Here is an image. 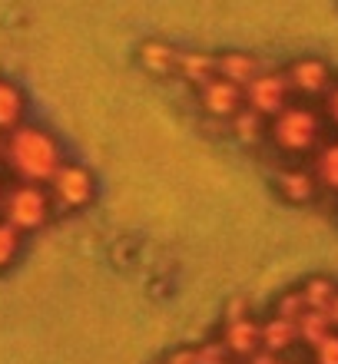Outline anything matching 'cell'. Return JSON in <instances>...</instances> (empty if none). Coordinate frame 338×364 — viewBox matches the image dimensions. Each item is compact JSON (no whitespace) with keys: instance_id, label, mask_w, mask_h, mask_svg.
<instances>
[{"instance_id":"cell-1","label":"cell","mask_w":338,"mask_h":364,"mask_svg":"<svg viewBox=\"0 0 338 364\" xmlns=\"http://www.w3.org/2000/svg\"><path fill=\"white\" fill-rule=\"evenodd\" d=\"M4 156L14 166V173L20 179L33 186V182H50L57 176V169L63 166L60 159V146L57 139L37 126H17L10 139L4 143Z\"/></svg>"},{"instance_id":"cell-2","label":"cell","mask_w":338,"mask_h":364,"mask_svg":"<svg viewBox=\"0 0 338 364\" xmlns=\"http://www.w3.org/2000/svg\"><path fill=\"white\" fill-rule=\"evenodd\" d=\"M272 139L285 153H305L319 139V116L305 106H285L272 123Z\"/></svg>"},{"instance_id":"cell-3","label":"cell","mask_w":338,"mask_h":364,"mask_svg":"<svg viewBox=\"0 0 338 364\" xmlns=\"http://www.w3.org/2000/svg\"><path fill=\"white\" fill-rule=\"evenodd\" d=\"M4 215H7V225L14 232H30L43 225L50 215V202H47V192L40 186H14L4 199Z\"/></svg>"},{"instance_id":"cell-4","label":"cell","mask_w":338,"mask_h":364,"mask_svg":"<svg viewBox=\"0 0 338 364\" xmlns=\"http://www.w3.org/2000/svg\"><path fill=\"white\" fill-rule=\"evenodd\" d=\"M50 186H53V196H57L63 209H83L93 199V189H97L93 173L80 163H63L57 169V176L50 179Z\"/></svg>"},{"instance_id":"cell-5","label":"cell","mask_w":338,"mask_h":364,"mask_svg":"<svg viewBox=\"0 0 338 364\" xmlns=\"http://www.w3.org/2000/svg\"><path fill=\"white\" fill-rule=\"evenodd\" d=\"M285 93H289V80L282 73H259L245 87L249 109L259 116H279L285 109Z\"/></svg>"},{"instance_id":"cell-6","label":"cell","mask_w":338,"mask_h":364,"mask_svg":"<svg viewBox=\"0 0 338 364\" xmlns=\"http://www.w3.org/2000/svg\"><path fill=\"white\" fill-rule=\"evenodd\" d=\"M242 103V90L229 80H209L203 87V109L213 116H236Z\"/></svg>"},{"instance_id":"cell-7","label":"cell","mask_w":338,"mask_h":364,"mask_svg":"<svg viewBox=\"0 0 338 364\" xmlns=\"http://www.w3.org/2000/svg\"><path fill=\"white\" fill-rule=\"evenodd\" d=\"M259 325L252 318H242V321H232L226 325V335H223V348L229 355H242V358H252L259 351Z\"/></svg>"},{"instance_id":"cell-8","label":"cell","mask_w":338,"mask_h":364,"mask_svg":"<svg viewBox=\"0 0 338 364\" xmlns=\"http://www.w3.org/2000/svg\"><path fill=\"white\" fill-rule=\"evenodd\" d=\"M295 90L302 93H322V90L329 87V67L322 63V60H299V63H292L289 77H285Z\"/></svg>"},{"instance_id":"cell-9","label":"cell","mask_w":338,"mask_h":364,"mask_svg":"<svg viewBox=\"0 0 338 364\" xmlns=\"http://www.w3.org/2000/svg\"><path fill=\"white\" fill-rule=\"evenodd\" d=\"M216 70L223 73V80H229V83H236V87H249L252 80L259 77V63H255V57H249V53H223V57L216 60Z\"/></svg>"},{"instance_id":"cell-10","label":"cell","mask_w":338,"mask_h":364,"mask_svg":"<svg viewBox=\"0 0 338 364\" xmlns=\"http://www.w3.org/2000/svg\"><path fill=\"white\" fill-rule=\"evenodd\" d=\"M139 63H143L149 73H156V77H166V73H173L176 63H179V50L163 43V40H146L143 47H139Z\"/></svg>"},{"instance_id":"cell-11","label":"cell","mask_w":338,"mask_h":364,"mask_svg":"<svg viewBox=\"0 0 338 364\" xmlns=\"http://www.w3.org/2000/svg\"><path fill=\"white\" fill-rule=\"evenodd\" d=\"M295 338H299L295 325H292V321H282V318H272V321H265V325L259 328V341H262V348H265L269 355L285 351Z\"/></svg>"},{"instance_id":"cell-12","label":"cell","mask_w":338,"mask_h":364,"mask_svg":"<svg viewBox=\"0 0 338 364\" xmlns=\"http://www.w3.org/2000/svg\"><path fill=\"white\" fill-rule=\"evenodd\" d=\"M299 291H302V301H305L309 311H329L335 295H338L335 282H329V278H309Z\"/></svg>"},{"instance_id":"cell-13","label":"cell","mask_w":338,"mask_h":364,"mask_svg":"<svg viewBox=\"0 0 338 364\" xmlns=\"http://www.w3.org/2000/svg\"><path fill=\"white\" fill-rule=\"evenodd\" d=\"M176 67L183 70V77L189 80V83H199V87H206L209 80H213L216 73V57H209V53H179V63Z\"/></svg>"},{"instance_id":"cell-14","label":"cell","mask_w":338,"mask_h":364,"mask_svg":"<svg viewBox=\"0 0 338 364\" xmlns=\"http://www.w3.org/2000/svg\"><path fill=\"white\" fill-rule=\"evenodd\" d=\"M295 331H299L302 341H309L312 348H319L322 341L332 335V321L325 311H305V315L295 321Z\"/></svg>"},{"instance_id":"cell-15","label":"cell","mask_w":338,"mask_h":364,"mask_svg":"<svg viewBox=\"0 0 338 364\" xmlns=\"http://www.w3.org/2000/svg\"><path fill=\"white\" fill-rule=\"evenodd\" d=\"M279 189L289 202H309L315 196V179L302 169H289V173L279 176Z\"/></svg>"},{"instance_id":"cell-16","label":"cell","mask_w":338,"mask_h":364,"mask_svg":"<svg viewBox=\"0 0 338 364\" xmlns=\"http://www.w3.org/2000/svg\"><path fill=\"white\" fill-rule=\"evenodd\" d=\"M20 113H23V93H20L14 83L0 80V129L17 126Z\"/></svg>"},{"instance_id":"cell-17","label":"cell","mask_w":338,"mask_h":364,"mask_svg":"<svg viewBox=\"0 0 338 364\" xmlns=\"http://www.w3.org/2000/svg\"><path fill=\"white\" fill-rule=\"evenodd\" d=\"M232 129L239 136L242 143H255L262 136V116L252 113V109H239V113L232 116Z\"/></svg>"},{"instance_id":"cell-18","label":"cell","mask_w":338,"mask_h":364,"mask_svg":"<svg viewBox=\"0 0 338 364\" xmlns=\"http://www.w3.org/2000/svg\"><path fill=\"white\" fill-rule=\"evenodd\" d=\"M319 179H322V186H329V189L338 192V143L325 146L319 153Z\"/></svg>"},{"instance_id":"cell-19","label":"cell","mask_w":338,"mask_h":364,"mask_svg":"<svg viewBox=\"0 0 338 364\" xmlns=\"http://www.w3.org/2000/svg\"><path fill=\"white\" fill-rule=\"evenodd\" d=\"M309 308H305V301H302V291H285V295L279 298V315L275 318H282V321H299L302 315H305Z\"/></svg>"},{"instance_id":"cell-20","label":"cell","mask_w":338,"mask_h":364,"mask_svg":"<svg viewBox=\"0 0 338 364\" xmlns=\"http://www.w3.org/2000/svg\"><path fill=\"white\" fill-rule=\"evenodd\" d=\"M20 249V232H14L7 222H0V269H7Z\"/></svg>"},{"instance_id":"cell-21","label":"cell","mask_w":338,"mask_h":364,"mask_svg":"<svg viewBox=\"0 0 338 364\" xmlns=\"http://www.w3.org/2000/svg\"><path fill=\"white\" fill-rule=\"evenodd\" d=\"M226 351L223 345H203L196 348V364H226Z\"/></svg>"},{"instance_id":"cell-22","label":"cell","mask_w":338,"mask_h":364,"mask_svg":"<svg viewBox=\"0 0 338 364\" xmlns=\"http://www.w3.org/2000/svg\"><path fill=\"white\" fill-rule=\"evenodd\" d=\"M315 361L319 364H338V335H329L315 348Z\"/></svg>"},{"instance_id":"cell-23","label":"cell","mask_w":338,"mask_h":364,"mask_svg":"<svg viewBox=\"0 0 338 364\" xmlns=\"http://www.w3.org/2000/svg\"><path fill=\"white\" fill-rule=\"evenodd\" d=\"M245 308H249V301H245V298H232L229 308H226V318H229V325H232V321H242V318H249V315H245Z\"/></svg>"},{"instance_id":"cell-24","label":"cell","mask_w":338,"mask_h":364,"mask_svg":"<svg viewBox=\"0 0 338 364\" xmlns=\"http://www.w3.org/2000/svg\"><path fill=\"white\" fill-rule=\"evenodd\" d=\"M166 364H196V351L193 348H186V351H173V358Z\"/></svg>"},{"instance_id":"cell-25","label":"cell","mask_w":338,"mask_h":364,"mask_svg":"<svg viewBox=\"0 0 338 364\" xmlns=\"http://www.w3.org/2000/svg\"><path fill=\"white\" fill-rule=\"evenodd\" d=\"M329 113H332V119H335V123H338V90L329 96Z\"/></svg>"},{"instance_id":"cell-26","label":"cell","mask_w":338,"mask_h":364,"mask_svg":"<svg viewBox=\"0 0 338 364\" xmlns=\"http://www.w3.org/2000/svg\"><path fill=\"white\" fill-rule=\"evenodd\" d=\"M325 315H329V321H332V325H338V295H335V301H332V308H329V311H325Z\"/></svg>"},{"instance_id":"cell-27","label":"cell","mask_w":338,"mask_h":364,"mask_svg":"<svg viewBox=\"0 0 338 364\" xmlns=\"http://www.w3.org/2000/svg\"><path fill=\"white\" fill-rule=\"evenodd\" d=\"M0 156H4V139H0Z\"/></svg>"}]
</instances>
